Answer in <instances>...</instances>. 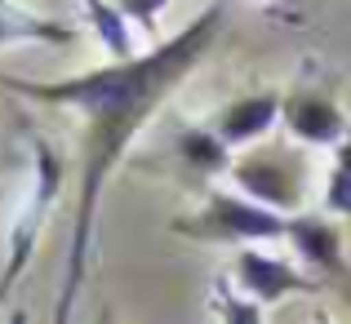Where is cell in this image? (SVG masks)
<instances>
[{
  "label": "cell",
  "instance_id": "17",
  "mask_svg": "<svg viewBox=\"0 0 351 324\" xmlns=\"http://www.w3.org/2000/svg\"><path fill=\"white\" fill-rule=\"evenodd\" d=\"M316 324H329V320H316Z\"/></svg>",
  "mask_w": 351,
  "mask_h": 324
},
{
  "label": "cell",
  "instance_id": "15",
  "mask_svg": "<svg viewBox=\"0 0 351 324\" xmlns=\"http://www.w3.org/2000/svg\"><path fill=\"white\" fill-rule=\"evenodd\" d=\"M334 164H343V169H351V138H347V142H338V155H334Z\"/></svg>",
  "mask_w": 351,
  "mask_h": 324
},
{
  "label": "cell",
  "instance_id": "14",
  "mask_svg": "<svg viewBox=\"0 0 351 324\" xmlns=\"http://www.w3.org/2000/svg\"><path fill=\"white\" fill-rule=\"evenodd\" d=\"M165 5H169V0H116V9H120V14H125L129 23L147 27V32L156 27V14H160Z\"/></svg>",
  "mask_w": 351,
  "mask_h": 324
},
{
  "label": "cell",
  "instance_id": "12",
  "mask_svg": "<svg viewBox=\"0 0 351 324\" xmlns=\"http://www.w3.org/2000/svg\"><path fill=\"white\" fill-rule=\"evenodd\" d=\"M214 311L223 316V324H263V307H258L254 298H240L232 293V284L227 280H214Z\"/></svg>",
  "mask_w": 351,
  "mask_h": 324
},
{
  "label": "cell",
  "instance_id": "5",
  "mask_svg": "<svg viewBox=\"0 0 351 324\" xmlns=\"http://www.w3.org/2000/svg\"><path fill=\"white\" fill-rule=\"evenodd\" d=\"M289 240L302 253V262L316 266L320 275H334V280H347V262H343V236L329 218L320 214H293L289 218Z\"/></svg>",
  "mask_w": 351,
  "mask_h": 324
},
{
  "label": "cell",
  "instance_id": "16",
  "mask_svg": "<svg viewBox=\"0 0 351 324\" xmlns=\"http://www.w3.org/2000/svg\"><path fill=\"white\" fill-rule=\"evenodd\" d=\"M9 324H27V311H14V316H9Z\"/></svg>",
  "mask_w": 351,
  "mask_h": 324
},
{
  "label": "cell",
  "instance_id": "7",
  "mask_svg": "<svg viewBox=\"0 0 351 324\" xmlns=\"http://www.w3.org/2000/svg\"><path fill=\"white\" fill-rule=\"evenodd\" d=\"M285 120L302 142H347V120L329 98L320 94H298L285 103Z\"/></svg>",
  "mask_w": 351,
  "mask_h": 324
},
{
  "label": "cell",
  "instance_id": "8",
  "mask_svg": "<svg viewBox=\"0 0 351 324\" xmlns=\"http://www.w3.org/2000/svg\"><path fill=\"white\" fill-rule=\"evenodd\" d=\"M276 120H280V98L276 94H249V98H240V103H232L218 116V134H223L227 142H254Z\"/></svg>",
  "mask_w": 351,
  "mask_h": 324
},
{
  "label": "cell",
  "instance_id": "18",
  "mask_svg": "<svg viewBox=\"0 0 351 324\" xmlns=\"http://www.w3.org/2000/svg\"><path fill=\"white\" fill-rule=\"evenodd\" d=\"M103 324H112V320H103Z\"/></svg>",
  "mask_w": 351,
  "mask_h": 324
},
{
  "label": "cell",
  "instance_id": "1",
  "mask_svg": "<svg viewBox=\"0 0 351 324\" xmlns=\"http://www.w3.org/2000/svg\"><path fill=\"white\" fill-rule=\"evenodd\" d=\"M227 27V5L214 0L205 5L178 36H169L165 45L138 53L134 62H107L94 67L85 76L71 80H49V85H36L23 76H5L0 71V85L14 89L23 98L36 103H58V107H76L89 120L85 134V173H80V205H76V227H71V249H67V275H62V293H58V324L71 320L76 307V293L85 284V258H89V240H94V218H98V200L103 187L112 178V169L120 164L125 147L134 142V134L147 125L156 107L191 76L200 58L214 49L218 32Z\"/></svg>",
  "mask_w": 351,
  "mask_h": 324
},
{
  "label": "cell",
  "instance_id": "3",
  "mask_svg": "<svg viewBox=\"0 0 351 324\" xmlns=\"http://www.w3.org/2000/svg\"><path fill=\"white\" fill-rule=\"evenodd\" d=\"M178 236L191 240H232V245H258V240H276V236H289V218L276 214V209H263L254 200H240V196H218L205 200L196 218H178L173 222Z\"/></svg>",
  "mask_w": 351,
  "mask_h": 324
},
{
  "label": "cell",
  "instance_id": "6",
  "mask_svg": "<svg viewBox=\"0 0 351 324\" xmlns=\"http://www.w3.org/2000/svg\"><path fill=\"white\" fill-rule=\"evenodd\" d=\"M232 173H236L240 191H249V200H254V205L276 209V214L298 205V182H293L289 173L271 160V155H249V160H240Z\"/></svg>",
  "mask_w": 351,
  "mask_h": 324
},
{
  "label": "cell",
  "instance_id": "2",
  "mask_svg": "<svg viewBox=\"0 0 351 324\" xmlns=\"http://www.w3.org/2000/svg\"><path fill=\"white\" fill-rule=\"evenodd\" d=\"M62 173H67L62 155L53 151L45 138H32V187H27V205H23V214H18V218H14V227H9V266H5V275H0V298H5V293L14 289L18 280H23V271L32 266L36 236H40L45 218H49L53 200H58Z\"/></svg>",
  "mask_w": 351,
  "mask_h": 324
},
{
  "label": "cell",
  "instance_id": "11",
  "mask_svg": "<svg viewBox=\"0 0 351 324\" xmlns=\"http://www.w3.org/2000/svg\"><path fill=\"white\" fill-rule=\"evenodd\" d=\"M89 9V23H94L98 40L112 49V62H134V40H129V27H125V14L112 5V0H85Z\"/></svg>",
  "mask_w": 351,
  "mask_h": 324
},
{
  "label": "cell",
  "instance_id": "4",
  "mask_svg": "<svg viewBox=\"0 0 351 324\" xmlns=\"http://www.w3.org/2000/svg\"><path fill=\"white\" fill-rule=\"evenodd\" d=\"M236 280H240V289H245L258 307H271V302H280L285 293H311L316 289V280L298 275L285 258L258 253L254 245L236 253Z\"/></svg>",
  "mask_w": 351,
  "mask_h": 324
},
{
  "label": "cell",
  "instance_id": "9",
  "mask_svg": "<svg viewBox=\"0 0 351 324\" xmlns=\"http://www.w3.org/2000/svg\"><path fill=\"white\" fill-rule=\"evenodd\" d=\"M71 45L76 40V32L62 23H49V18L40 14H27L23 5H14V0H0V45Z\"/></svg>",
  "mask_w": 351,
  "mask_h": 324
},
{
  "label": "cell",
  "instance_id": "13",
  "mask_svg": "<svg viewBox=\"0 0 351 324\" xmlns=\"http://www.w3.org/2000/svg\"><path fill=\"white\" fill-rule=\"evenodd\" d=\"M325 205H329V214L351 218V169H343V164H334V169H329V182H325Z\"/></svg>",
  "mask_w": 351,
  "mask_h": 324
},
{
  "label": "cell",
  "instance_id": "10",
  "mask_svg": "<svg viewBox=\"0 0 351 324\" xmlns=\"http://www.w3.org/2000/svg\"><path fill=\"white\" fill-rule=\"evenodd\" d=\"M227 147H232V142H227L218 129H182V134H178L182 160H187L191 169H200V173L227 169V164H232V151H227Z\"/></svg>",
  "mask_w": 351,
  "mask_h": 324
}]
</instances>
